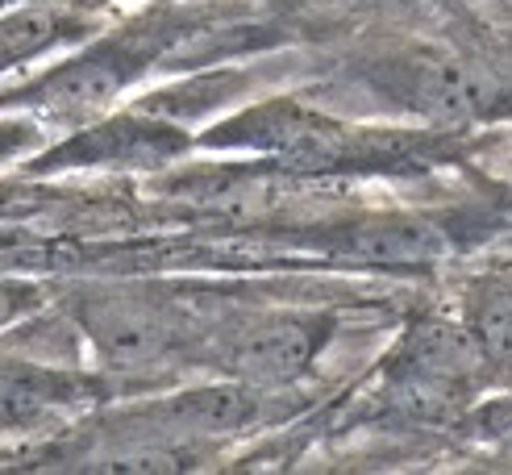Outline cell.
I'll list each match as a JSON object with an SVG mask.
<instances>
[{"label": "cell", "instance_id": "obj_4", "mask_svg": "<svg viewBox=\"0 0 512 475\" xmlns=\"http://www.w3.org/2000/svg\"><path fill=\"white\" fill-rule=\"evenodd\" d=\"M342 250L375 267H433L450 255V238L421 217H375L354 225Z\"/></svg>", "mask_w": 512, "mask_h": 475}, {"label": "cell", "instance_id": "obj_10", "mask_svg": "<svg viewBox=\"0 0 512 475\" xmlns=\"http://www.w3.org/2000/svg\"><path fill=\"white\" fill-rule=\"evenodd\" d=\"M471 330L479 334L488 359L512 363V292H488L483 300H475Z\"/></svg>", "mask_w": 512, "mask_h": 475}, {"label": "cell", "instance_id": "obj_7", "mask_svg": "<svg viewBox=\"0 0 512 475\" xmlns=\"http://www.w3.org/2000/svg\"><path fill=\"white\" fill-rule=\"evenodd\" d=\"M404 355L408 367L425 380H438V384H454V380H467L483 367L488 350H483L479 334L471 325H454V321H425L417 325L404 342Z\"/></svg>", "mask_w": 512, "mask_h": 475}, {"label": "cell", "instance_id": "obj_3", "mask_svg": "<svg viewBox=\"0 0 512 475\" xmlns=\"http://www.w3.org/2000/svg\"><path fill=\"white\" fill-rule=\"evenodd\" d=\"M229 134H221V142L229 146H254L267 150V155H284V159H321L338 146V130L329 121L304 113L296 105H267L254 109L242 121L225 125Z\"/></svg>", "mask_w": 512, "mask_h": 475}, {"label": "cell", "instance_id": "obj_1", "mask_svg": "<svg viewBox=\"0 0 512 475\" xmlns=\"http://www.w3.org/2000/svg\"><path fill=\"white\" fill-rule=\"evenodd\" d=\"M321 330L309 317H271L242 330L225 350V367L246 384H288L309 371Z\"/></svg>", "mask_w": 512, "mask_h": 475}, {"label": "cell", "instance_id": "obj_5", "mask_svg": "<svg viewBox=\"0 0 512 475\" xmlns=\"http://www.w3.org/2000/svg\"><path fill=\"white\" fill-rule=\"evenodd\" d=\"M488 100H492L488 75L475 71L471 63L433 59V63H421L413 75V105L433 121L463 125L488 109Z\"/></svg>", "mask_w": 512, "mask_h": 475}, {"label": "cell", "instance_id": "obj_6", "mask_svg": "<svg viewBox=\"0 0 512 475\" xmlns=\"http://www.w3.org/2000/svg\"><path fill=\"white\" fill-rule=\"evenodd\" d=\"M163 430L184 434V438H200V434H229L242 430V425L254 417V396L242 384H217V388H192L167 396L163 405L150 413Z\"/></svg>", "mask_w": 512, "mask_h": 475}, {"label": "cell", "instance_id": "obj_2", "mask_svg": "<svg viewBox=\"0 0 512 475\" xmlns=\"http://www.w3.org/2000/svg\"><path fill=\"white\" fill-rule=\"evenodd\" d=\"M84 325H88L96 350L113 367L155 363L171 338V325L159 317V309L142 305V300H100V305H92L84 313Z\"/></svg>", "mask_w": 512, "mask_h": 475}, {"label": "cell", "instance_id": "obj_9", "mask_svg": "<svg viewBox=\"0 0 512 475\" xmlns=\"http://www.w3.org/2000/svg\"><path fill=\"white\" fill-rule=\"evenodd\" d=\"M55 38H59V13L42 9V5H25V9L5 17V30H0V55H5V63L30 59Z\"/></svg>", "mask_w": 512, "mask_h": 475}, {"label": "cell", "instance_id": "obj_11", "mask_svg": "<svg viewBox=\"0 0 512 475\" xmlns=\"http://www.w3.org/2000/svg\"><path fill=\"white\" fill-rule=\"evenodd\" d=\"M479 430L512 450V405H492L488 413H479Z\"/></svg>", "mask_w": 512, "mask_h": 475}, {"label": "cell", "instance_id": "obj_12", "mask_svg": "<svg viewBox=\"0 0 512 475\" xmlns=\"http://www.w3.org/2000/svg\"><path fill=\"white\" fill-rule=\"evenodd\" d=\"M284 5L304 9V13H346L358 5V0H284Z\"/></svg>", "mask_w": 512, "mask_h": 475}, {"label": "cell", "instance_id": "obj_8", "mask_svg": "<svg viewBox=\"0 0 512 475\" xmlns=\"http://www.w3.org/2000/svg\"><path fill=\"white\" fill-rule=\"evenodd\" d=\"M130 63H117V59H88V63H75L59 75H50L42 84V100L55 109H100L130 84Z\"/></svg>", "mask_w": 512, "mask_h": 475}]
</instances>
